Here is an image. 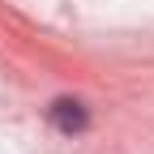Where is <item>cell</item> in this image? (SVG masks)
Segmentation results:
<instances>
[{
	"label": "cell",
	"instance_id": "6da1fadb",
	"mask_svg": "<svg viewBox=\"0 0 154 154\" xmlns=\"http://www.w3.org/2000/svg\"><path fill=\"white\" fill-rule=\"evenodd\" d=\"M51 124L60 133H82L90 124V116H86V107L77 99H60V103H51Z\"/></svg>",
	"mask_w": 154,
	"mask_h": 154
}]
</instances>
